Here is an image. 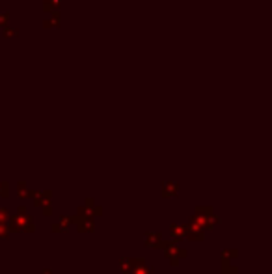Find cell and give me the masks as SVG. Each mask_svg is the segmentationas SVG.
<instances>
[{"mask_svg": "<svg viewBox=\"0 0 272 274\" xmlns=\"http://www.w3.org/2000/svg\"><path fill=\"white\" fill-rule=\"evenodd\" d=\"M190 222L196 224L198 228H201V230L205 232V230L214 228L220 220H218V216L213 213V209H209V207H198V209H196V215L192 216Z\"/></svg>", "mask_w": 272, "mask_h": 274, "instance_id": "cell-1", "label": "cell"}, {"mask_svg": "<svg viewBox=\"0 0 272 274\" xmlns=\"http://www.w3.org/2000/svg\"><path fill=\"white\" fill-rule=\"evenodd\" d=\"M11 224L10 230H15V232H34L36 230V226H34V222H32V218L26 215V211H17V215L15 216H10L8 218Z\"/></svg>", "mask_w": 272, "mask_h": 274, "instance_id": "cell-2", "label": "cell"}, {"mask_svg": "<svg viewBox=\"0 0 272 274\" xmlns=\"http://www.w3.org/2000/svg\"><path fill=\"white\" fill-rule=\"evenodd\" d=\"M160 248L164 250V254H166L168 261L174 265H179V261L183 259V257H187V250H183V248H179L175 243H164L162 241V244H160Z\"/></svg>", "mask_w": 272, "mask_h": 274, "instance_id": "cell-3", "label": "cell"}, {"mask_svg": "<svg viewBox=\"0 0 272 274\" xmlns=\"http://www.w3.org/2000/svg\"><path fill=\"white\" fill-rule=\"evenodd\" d=\"M75 226H77V230H78V232H82V233L94 232V228H95L94 216H90V215L75 216Z\"/></svg>", "mask_w": 272, "mask_h": 274, "instance_id": "cell-4", "label": "cell"}, {"mask_svg": "<svg viewBox=\"0 0 272 274\" xmlns=\"http://www.w3.org/2000/svg\"><path fill=\"white\" fill-rule=\"evenodd\" d=\"M185 239H189V241H203L205 233H203L201 228H198L196 224L190 222L189 226H185Z\"/></svg>", "mask_w": 272, "mask_h": 274, "instance_id": "cell-5", "label": "cell"}, {"mask_svg": "<svg viewBox=\"0 0 272 274\" xmlns=\"http://www.w3.org/2000/svg\"><path fill=\"white\" fill-rule=\"evenodd\" d=\"M51 190H43V192H32V200H34V205H38V207H43V205H47L49 201H51Z\"/></svg>", "mask_w": 272, "mask_h": 274, "instance_id": "cell-6", "label": "cell"}, {"mask_svg": "<svg viewBox=\"0 0 272 274\" xmlns=\"http://www.w3.org/2000/svg\"><path fill=\"white\" fill-rule=\"evenodd\" d=\"M131 274H155L153 273V269L147 265L146 259H136V263H135V269H133V273Z\"/></svg>", "mask_w": 272, "mask_h": 274, "instance_id": "cell-7", "label": "cell"}, {"mask_svg": "<svg viewBox=\"0 0 272 274\" xmlns=\"http://www.w3.org/2000/svg\"><path fill=\"white\" fill-rule=\"evenodd\" d=\"M146 244L147 246H153V248H160V244H162V235L157 232L146 233Z\"/></svg>", "mask_w": 272, "mask_h": 274, "instance_id": "cell-8", "label": "cell"}, {"mask_svg": "<svg viewBox=\"0 0 272 274\" xmlns=\"http://www.w3.org/2000/svg\"><path fill=\"white\" fill-rule=\"evenodd\" d=\"M162 198H175L179 192V185L177 183H164L162 185Z\"/></svg>", "mask_w": 272, "mask_h": 274, "instance_id": "cell-9", "label": "cell"}, {"mask_svg": "<svg viewBox=\"0 0 272 274\" xmlns=\"http://www.w3.org/2000/svg\"><path fill=\"white\" fill-rule=\"evenodd\" d=\"M75 224V216H60V224H53V232H62Z\"/></svg>", "mask_w": 272, "mask_h": 274, "instance_id": "cell-10", "label": "cell"}, {"mask_svg": "<svg viewBox=\"0 0 272 274\" xmlns=\"http://www.w3.org/2000/svg\"><path fill=\"white\" fill-rule=\"evenodd\" d=\"M135 263H136L135 257H123V259L119 261V269H121V273L131 274L133 273V269H135Z\"/></svg>", "mask_w": 272, "mask_h": 274, "instance_id": "cell-11", "label": "cell"}, {"mask_svg": "<svg viewBox=\"0 0 272 274\" xmlns=\"http://www.w3.org/2000/svg\"><path fill=\"white\" fill-rule=\"evenodd\" d=\"M170 233H172V237H174L175 241H181V239H185V226L172 224V226H170Z\"/></svg>", "mask_w": 272, "mask_h": 274, "instance_id": "cell-12", "label": "cell"}, {"mask_svg": "<svg viewBox=\"0 0 272 274\" xmlns=\"http://www.w3.org/2000/svg\"><path fill=\"white\" fill-rule=\"evenodd\" d=\"M17 192H19V196H21V198H30V196H32V192H30V190H26V185H24V183H21V185H19Z\"/></svg>", "mask_w": 272, "mask_h": 274, "instance_id": "cell-13", "label": "cell"}, {"mask_svg": "<svg viewBox=\"0 0 272 274\" xmlns=\"http://www.w3.org/2000/svg\"><path fill=\"white\" fill-rule=\"evenodd\" d=\"M10 228H6L4 224H0V239H8L10 237Z\"/></svg>", "mask_w": 272, "mask_h": 274, "instance_id": "cell-14", "label": "cell"}, {"mask_svg": "<svg viewBox=\"0 0 272 274\" xmlns=\"http://www.w3.org/2000/svg\"><path fill=\"white\" fill-rule=\"evenodd\" d=\"M8 218H10V213H8V209H6V207H0V224H4Z\"/></svg>", "mask_w": 272, "mask_h": 274, "instance_id": "cell-15", "label": "cell"}, {"mask_svg": "<svg viewBox=\"0 0 272 274\" xmlns=\"http://www.w3.org/2000/svg\"><path fill=\"white\" fill-rule=\"evenodd\" d=\"M237 255H239V252H237V250H231V252L224 250V252H222V257H228V259H235Z\"/></svg>", "mask_w": 272, "mask_h": 274, "instance_id": "cell-16", "label": "cell"}, {"mask_svg": "<svg viewBox=\"0 0 272 274\" xmlns=\"http://www.w3.org/2000/svg\"><path fill=\"white\" fill-rule=\"evenodd\" d=\"M0 196L8 198V183H0Z\"/></svg>", "mask_w": 272, "mask_h": 274, "instance_id": "cell-17", "label": "cell"}, {"mask_svg": "<svg viewBox=\"0 0 272 274\" xmlns=\"http://www.w3.org/2000/svg\"><path fill=\"white\" fill-rule=\"evenodd\" d=\"M43 213H45L47 216H51V213H53V207H51V203H47V205H43Z\"/></svg>", "mask_w": 272, "mask_h": 274, "instance_id": "cell-18", "label": "cell"}]
</instances>
